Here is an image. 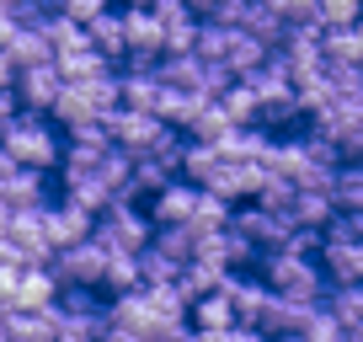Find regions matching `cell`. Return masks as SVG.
Listing matches in <instances>:
<instances>
[{
	"label": "cell",
	"mask_w": 363,
	"mask_h": 342,
	"mask_svg": "<svg viewBox=\"0 0 363 342\" xmlns=\"http://www.w3.org/2000/svg\"><path fill=\"white\" fill-rule=\"evenodd\" d=\"M0 150L27 171H54L65 145H59V128L48 123L43 113H22V107H16V113L0 123Z\"/></svg>",
	"instance_id": "obj_1"
},
{
	"label": "cell",
	"mask_w": 363,
	"mask_h": 342,
	"mask_svg": "<svg viewBox=\"0 0 363 342\" xmlns=\"http://www.w3.org/2000/svg\"><path fill=\"white\" fill-rule=\"evenodd\" d=\"M262 284L278 299H299V305H315L326 278H320L315 257H284V251H262Z\"/></svg>",
	"instance_id": "obj_2"
},
{
	"label": "cell",
	"mask_w": 363,
	"mask_h": 342,
	"mask_svg": "<svg viewBox=\"0 0 363 342\" xmlns=\"http://www.w3.org/2000/svg\"><path fill=\"white\" fill-rule=\"evenodd\" d=\"M91 236L102 241L107 251H145L150 236H155V225H150V214H145L139 204H128V198H113V204L96 214Z\"/></svg>",
	"instance_id": "obj_3"
},
{
	"label": "cell",
	"mask_w": 363,
	"mask_h": 342,
	"mask_svg": "<svg viewBox=\"0 0 363 342\" xmlns=\"http://www.w3.org/2000/svg\"><path fill=\"white\" fill-rule=\"evenodd\" d=\"M102 267H107V246L96 236H86V241H75V246L48 257V273L59 278V289H96L102 284Z\"/></svg>",
	"instance_id": "obj_4"
},
{
	"label": "cell",
	"mask_w": 363,
	"mask_h": 342,
	"mask_svg": "<svg viewBox=\"0 0 363 342\" xmlns=\"http://www.w3.org/2000/svg\"><path fill=\"white\" fill-rule=\"evenodd\" d=\"M102 128H107V145H118L123 155H150V150L171 134L155 113H128V107H113V113L102 118Z\"/></svg>",
	"instance_id": "obj_5"
},
{
	"label": "cell",
	"mask_w": 363,
	"mask_h": 342,
	"mask_svg": "<svg viewBox=\"0 0 363 342\" xmlns=\"http://www.w3.org/2000/svg\"><path fill=\"white\" fill-rule=\"evenodd\" d=\"M262 182H267L262 160H235V155H219V166H214V177L203 182V193L225 198V204H251Z\"/></svg>",
	"instance_id": "obj_6"
},
{
	"label": "cell",
	"mask_w": 363,
	"mask_h": 342,
	"mask_svg": "<svg viewBox=\"0 0 363 342\" xmlns=\"http://www.w3.org/2000/svg\"><path fill=\"white\" fill-rule=\"evenodd\" d=\"M230 230H235L246 246H257V251H278V246H284V236H289L294 225H289L284 214L257 209V204H235V209H230Z\"/></svg>",
	"instance_id": "obj_7"
},
{
	"label": "cell",
	"mask_w": 363,
	"mask_h": 342,
	"mask_svg": "<svg viewBox=\"0 0 363 342\" xmlns=\"http://www.w3.org/2000/svg\"><path fill=\"white\" fill-rule=\"evenodd\" d=\"M118 22H123V65H155L160 59V22L150 6H123L118 11Z\"/></svg>",
	"instance_id": "obj_8"
},
{
	"label": "cell",
	"mask_w": 363,
	"mask_h": 342,
	"mask_svg": "<svg viewBox=\"0 0 363 342\" xmlns=\"http://www.w3.org/2000/svg\"><path fill=\"white\" fill-rule=\"evenodd\" d=\"M59 92H65V80H59L54 59H43V65H27V70H16V80H11V96H16V107H22V113H48Z\"/></svg>",
	"instance_id": "obj_9"
},
{
	"label": "cell",
	"mask_w": 363,
	"mask_h": 342,
	"mask_svg": "<svg viewBox=\"0 0 363 342\" xmlns=\"http://www.w3.org/2000/svg\"><path fill=\"white\" fill-rule=\"evenodd\" d=\"M272 54L284 59L289 80H294V75H315V70H326V65H320V27H315V22L284 27V38H278V48H272Z\"/></svg>",
	"instance_id": "obj_10"
},
{
	"label": "cell",
	"mask_w": 363,
	"mask_h": 342,
	"mask_svg": "<svg viewBox=\"0 0 363 342\" xmlns=\"http://www.w3.org/2000/svg\"><path fill=\"white\" fill-rule=\"evenodd\" d=\"M91 225H96V219L80 214L69 198H59V204H43V209H38V230H43V241H48L54 251H65V246H75V241H86Z\"/></svg>",
	"instance_id": "obj_11"
},
{
	"label": "cell",
	"mask_w": 363,
	"mask_h": 342,
	"mask_svg": "<svg viewBox=\"0 0 363 342\" xmlns=\"http://www.w3.org/2000/svg\"><path fill=\"white\" fill-rule=\"evenodd\" d=\"M320 278L326 284H363V241H326L320 236Z\"/></svg>",
	"instance_id": "obj_12"
},
{
	"label": "cell",
	"mask_w": 363,
	"mask_h": 342,
	"mask_svg": "<svg viewBox=\"0 0 363 342\" xmlns=\"http://www.w3.org/2000/svg\"><path fill=\"white\" fill-rule=\"evenodd\" d=\"M160 102V75L155 65H128L118 70V107H128V113H155Z\"/></svg>",
	"instance_id": "obj_13"
},
{
	"label": "cell",
	"mask_w": 363,
	"mask_h": 342,
	"mask_svg": "<svg viewBox=\"0 0 363 342\" xmlns=\"http://www.w3.org/2000/svg\"><path fill=\"white\" fill-rule=\"evenodd\" d=\"M320 299H326L320 310L337 321L342 337H347V342H363V289H358V284H331V294H320Z\"/></svg>",
	"instance_id": "obj_14"
},
{
	"label": "cell",
	"mask_w": 363,
	"mask_h": 342,
	"mask_svg": "<svg viewBox=\"0 0 363 342\" xmlns=\"http://www.w3.org/2000/svg\"><path fill=\"white\" fill-rule=\"evenodd\" d=\"M0 326H6V342H54L59 337L54 305H43V310H0Z\"/></svg>",
	"instance_id": "obj_15"
},
{
	"label": "cell",
	"mask_w": 363,
	"mask_h": 342,
	"mask_svg": "<svg viewBox=\"0 0 363 342\" xmlns=\"http://www.w3.org/2000/svg\"><path fill=\"white\" fill-rule=\"evenodd\" d=\"M320 65L331 70H358L363 65V27H320Z\"/></svg>",
	"instance_id": "obj_16"
},
{
	"label": "cell",
	"mask_w": 363,
	"mask_h": 342,
	"mask_svg": "<svg viewBox=\"0 0 363 342\" xmlns=\"http://www.w3.org/2000/svg\"><path fill=\"white\" fill-rule=\"evenodd\" d=\"M193 198H198L193 182L171 177L160 193H150V225H187V214H193Z\"/></svg>",
	"instance_id": "obj_17"
},
{
	"label": "cell",
	"mask_w": 363,
	"mask_h": 342,
	"mask_svg": "<svg viewBox=\"0 0 363 342\" xmlns=\"http://www.w3.org/2000/svg\"><path fill=\"white\" fill-rule=\"evenodd\" d=\"M80 33H86V48H91L96 59H107L113 70L123 65V54H128V48H123V22H118V11H113V6H107L102 16H91V22L80 27Z\"/></svg>",
	"instance_id": "obj_18"
},
{
	"label": "cell",
	"mask_w": 363,
	"mask_h": 342,
	"mask_svg": "<svg viewBox=\"0 0 363 342\" xmlns=\"http://www.w3.org/2000/svg\"><path fill=\"white\" fill-rule=\"evenodd\" d=\"M326 198H331L337 214H363V171H358V160H342V166L331 171Z\"/></svg>",
	"instance_id": "obj_19"
},
{
	"label": "cell",
	"mask_w": 363,
	"mask_h": 342,
	"mask_svg": "<svg viewBox=\"0 0 363 342\" xmlns=\"http://www.w3.org/2000/svg\"><path fill=\"white\" fill-rule=\"evenodd\" d=\"M54 294H59V278L48 273V267H22V273H16L11 310H43V305H54Z\"/></svg>",
	"instance_id": "obj_20"
},
{
	"label": "cell",
	"mask_w": 363,
	"mask_h": 342,
	"mask_svg": "<svg viewBox=\"0 0 363 342\" xmlns=\"http://www.w3.org/2000/svg\"><path fill=\"white\" fill-rule=\"evenodd\" d=\"M262 59H267V48L257 43V38L246 33V27H230V38H225V54H219V70H230V75H246V70H257Z\"/></svg>",
	"instance_id": "obj_21"
},
{
	"label": "cell",
	"mask_w": 363,
	"mask_h": 342,
	"mask_svg": "<svg viewBox=\"0 0 363 342\" xmlns=\"http://www.w3.org/2000/svg\"><path fill=\"white\" fill-rule=\"evenodd\" d=\"M225 284V267H208V263H198V257H187V263L177 267V294L193 305V299H203V294H214V289Z\"/></svg>",
	"instance_id": "obj_22"
},
{
	"label": "cell",
	"mask_w": 363,
	"mask_h": 342,
	"mask_svg": "<svg viewBox=\"0 0 363 342\" xmlns=\"http://www.w3.org/2000/svg\"><path fill=\"white\" fill-rule=\"evenodd\" d=\"M0 54L11 59V70H27V65H43V59H54V54H48V38L38 33V27H16V33L0 43Z\"/></svg>",
	"instance_id": "obj_23"
},
{
	"label": "cell",
	"mask_w": 363,
	"mask_h": 342,
	"mask_svg": "<svg viewBox=\"0 0 363 342\" xmlns=\"http://www.w3.org/2000/svg\"><path fill=\"white\" fill-rule=\"evenodd\" d=\"M187 326H193V331H225V326H235V310H230L225 289L193 299V305H187Z\"/></svg>",
	"instance_id": "obj_24"
},
{
	"label": "cell",
	"mask_w": 363,
	"mask_h": 342,
	"mask_svg": "<svg viewBox=\"0 0 363 342\" xmlns=\"http://www.w3.org/2000/svg\"><path fill=\"white\" fill-rule=\"evenodd\" d=\"M65 198L80 209V214H91V219H96L107 204H113V193H107V187L96 182V171H80V177H65Z\"/></svg>",
	"instance_id": "obj_25"
},
{
	"label": "cell",
	"mask_w": 363,
	"mask_h": 342,
	"mask_svg": "<svg viewBox=\"0 0 363 342\" xmlns=\"http://www.w3.org/2000/svg\"><path fill=\"white\" fill-rule=\"evenodd\" d=\"M331 214H337V209H331L326 193H305V187H294V204H289V225H294V230H326Z\"/></svg>",
	"instance_id": "obj_26"
},
{
	"label": "cell",
	"mask_w": 363,
	"mask_h": 342,
	"mask_svg": "<svg viewBox=\"0 0 363 342\" xmlns=\"http://www.w3.org/2000/svg\"><path fill=\"white\" fill-rule=\"evenodd\" d=\"M107 294H128L139 289V251H107V267H102V284Z\"/></svg>",
	"instance_id": "obj_27"
},
{
	"label": "cell",
	"mask_w": 363,
	"mask_h": 342,
	"mask_svg": "<svg viewBox=\"0 0 363 342\" xmlns=\"http://www.w3.org/2000/svg\"><path fill=\"white\" fill-rule=\"evenodd\" d=\"M230 209H235V204H225V198H214V193L198 187L193 214H187V230H193V236H203V230H225L230 225Z\"/></svg>",
	"instance_id": "obj_28"
},
{
	"label": "cell",
	"mask_w": 363,
	"mask_h": 342,
	"mask_svg": "<svg viewBox=\"0 0 363 342\" xmlns=\"http://www.w3.org/2000/svg\"><path fill=\"white\" fill-rule=\"evenodd\" d=\"M75 86H80V96L91 102V113H96V118H107L118 107V70H96L91 80H75Z\"/></svg>",
	"instance_id": "obj_29"
},
{
	"label": "cell",
	"mask_w": 363,
	"mask_h": 342,
	"mask_svg": "<svg viewBox=\"0 0 363 342\" xmlns=\"http://www.w3.org/2000/svg\"><path fill=\"white\" fill-rule=\"evenodd\" d=\"M240 27H246V33L257 38V43L267 48V54L278 48V38H284V22H278V16L267 11V0H251V6H246V16H240Z\"/></svg>",
	"instance_id": "obj_30"
},
{
	"label": "cell",
	"mask_w": 363,
	"mask_h": 342,
	"mask_svg": "<svg viewBox=\"0 0 363 342\" xmlns=\"http://www.w3.org/2000/svg\"><path fill=\"white\" fill-rule=\"evenodd\" d=\"M54 70H59V80L65 86H75V80H91L96 70H113L107 59H96L91 48H69V54H54Z\"/></svg>",
	"instance_id": "obj_31"
},
{
	"label": "cell",
	"mask_w": 363,
	"mask_h": 342,
	"mask_svg": "<svg viewBox=\"0 0 363 342\" xmlns=\"http://www.w3.org/2000/svg\"><path fill=\"white\" fill-rule=\"evenodd\" d=\"M128 166H134V155H123L118 145H107V150H102V160H96V182H102L113 198H123V187H128Z\"/></svg>",
	"instance_id": "obj_32"
},
{
	"label": "cell",
	"mask_w": 363,
	"mask_h": 342,
	"mask_svg": "<svg viewBox=\"0 0 363 342\" xmlns=\"http://www.w3.org/2000/svg\"><path fill=\"white\" fill-rule=\"evenodd\" d=\"M150 246L160 251V257H171V263H187L193 257V230L187 225H155V236H150Z\"/></svg>",
	"instance_id": "obj_33"
},
{
	"label": "cell",
	"mask_w": 363,
	"mask_h": 342,
	"mask_svg": "<svg viewBox=\"0 0 363 342\" xmlns=\"http://www.w3.org/2000/svg\"><path fill=\"white\" fill-rule=\"evenodd\" d=\"M155 284H177V263L160 257L155 246L139 251V289H155Z\"/></svg>",
	"instance_id": "obj_34"
},
{
	"label": "cell",
	"mask_w": 363,
	"mask_h": 342,
	"mask_svg": "<svg viewBox=\"0 0 363 342\" xmlns=\"http://www.w3.org/2000/svg\"><path fill=\"white\" fill-rule=\"evenodd\" d=\"M363 0H315V27H352Z\"/></svg>",
	"instance_id": "obj_35"
},
{
	"label": "cell",
	"mask_w": 363,
	"mask_h": 342,
	"mask_svg": "<svg viewBox=\"0 0 363 342\" xmlns=\"http://www.w3.org/2000/svg\"><path fill=\"white\" fill-rule=\"evenodd\" d=\"M267 11L284 27H299V22H315V0H267Z\"/></svg>",
	"instance_id": "obj_36"
},
{
	"label": "cell",
	"mask_w": 363,
	"mask_h": 342,
	"mask_svg": "<svg viewBox=\"0 0 363 342\" xmlns=\"http://www.w3.org/2000/svg\"><path fill=\"white\" fill-rule=\"evenodd\" d=\"M113 0H54V11L65 16V22H75V27H86L91 16H102Z\"/></svg>",
	"instance_id": "obj_37"
},
{
	"label": "cell",
	"mask_w": 363,
	"mask_h": 342,
	"mask_svg": "<svg viewBox=\"0 0 363 342\" xmlns=\"http://www.w3.org/2000/svg\"><path fill=\"white\" fill-rule=\"evenodd\" d=\"M198 342H267L257 326H225V331H198Z\"/></svg>",
	"instance_id": "obj_38"
},
{
	"label": "cell",
	"mask_w": 363,
	"mask_h": 342,
	"mask_svg": "<svg viewBox=\"0 0 363 342\" xmlns=\"http://www.w3.org/2000/svg\"><path fill=\"white\" fill-rule=\"evenodd\" d=\"M16 273H22L16 263H0V310H11V299H16Z\"/></svg>",
	"instance_id": "obj_39"
},
{
	"label": "cell",
	"mask_w": 363,
	"mask_h": 342,
	"mask_svg": "<svg viewBox=\"0 0 363 342\" xmlns=\"http://www.w3.org/2000/svg\"><path fill=\"white\" fill-rule=\"evenodd\" d=\"M16 113V96H11V86H0V123Z\"/></svg>",
	"instance_id": "obj_40"
},
{
	"label": "cell",
	"mask_w": 363,
	"mask_h": 342,
	"mask_svg": "<svg viewBox=\"0 0 363 342\" xmlns=\"http://www.w3.org/2000/svg\"><path fill=\"white\" fill-rule=\"evenodd\" d=\"M214 6H219V0H187V11H193V16H208Z\"/></svg>",
	"instance_id": "obj_41"
},
{
	"label": "cell",
	"mask_w": 363,
	"mask_h": 342,
	"mask_svg": "<svg viewBox=\"0 0 363 342\" xmlns=\"http://www.w3.org/2000/svg\"><path fill=\"white\" fill-rule=\"evenodd\" d=\"M11 80H16V70H11V59L0 54V86H11Z\"/></svg>",
	"instance_id": "obj_42"
},
{
	"label": "cell",
	"mask_w": 363,
	"mask_h": 342,
	"mask_svg": "<svg viewBox=\"0 0 363 342\" xmlns=\"http://www.w3.org/2000/svg\"><path fill=\"white\" fill-rule=\"evenodd\" d=\"M177 342H198V331H193V326H187V331H182V337H177Z\"/></svg>",
	"instance_id": "obj_43"
},
{
	"label": "cell",
	"mask_w": 363,
	"mask_h": 342,
	"mask_svg": "<svg viewBox=\"0 0 363 342\" xmlns=\"http://www.w3.org/2000/svg\"><path fill=\"white\" fill-rule=\"evenodd\" d=\"M267 342H305V337H267Z\"/></svg>",
	"instance_id": "obj_44"
},
{
	"label": "cell",
	"mask_w": 363,
	"mask_h": 342,
	"mask_svg": "<svg viewBox=\"0 0 363 342\" xmlns=\"http://www.w3.org/2000/svg\"><path fill=\"white\" fill-rule=\"evenodd\" d=\"M54 342H86V337H54Z\"/></svg>",
	"instance_id": "obj_45"
},
{
	"label": "cell",
	"mask_w": 363,
	"mask_h": 342,
	"mask_svg": "<svg viewBox=\"0 0 363 342\" xmlns=\"http://www.w3.org/2000/svg\"><path fill=\"white\" fill-rule=\"evenodd\" d=\"M128 6H145V0H128Z\"/></svg>",
	"instance_id": "obj_46"
},
{
	"label": "cell",
	"mask_w": 363,
	"mask_h": 342,
	"mask_svg": "<svg viewBox=\"0 0 363 342\" xmlns=\"http://www.w3.org/2000/svg\"><path fill=\"white\" fill-rule=\"evenodd\" d=\"M342 342H347V337H342Z\"/></svg>",
	"instance_id": "obj_47"
}]
</instances>
